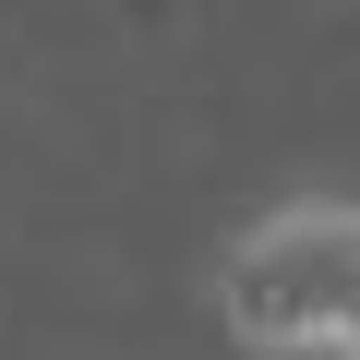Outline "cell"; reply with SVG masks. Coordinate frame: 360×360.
<instances>
[{
    "label": "cell",
    "instance_id": "1",
    "mask_svg": "<svg viewBox=\"0 0 360 360\" xmlns=\"http://www.w3.org/2000/svg\"><path fill=\"white\" fill-rule=\"evenodd\" d=\"M205 312L240 360H360V193L252 205L205 264Z\"/></svg>",
    "mask_w": 360,
    "mask_h": 360
}]
</instances>
